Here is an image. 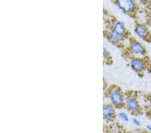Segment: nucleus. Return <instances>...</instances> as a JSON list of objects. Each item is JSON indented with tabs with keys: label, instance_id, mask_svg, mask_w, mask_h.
<instances>
[{
	"label": "nucleus",
	"instance_id": "f257e3e1",
	"mask_svg": "<svg viewBox=\"0 0 151 133\" xmlns=\"http://www.w3.org/2000/svg\"><path fill=\"white\" fill-rule=\"evenodd\" d=\"M116 4L121 11L127 14L134 13L136 8V4L133 0H118Z\"/></svg>",
	"mask_w": 151,
	"mask_h": 133
},
{
	"label": "nucleus",
	"instance_id": "f03ea898",
	"mask_svg": "<svg viewBox=\"0 0 151 133\" xmlns=\"http://www.w3.org/2000/svg\"><path fill=\"white\" fill-rule=\"evenodd\" d=\"M109 99L114 106L120 107L125 103V98L122 91L118 89H114L109 93Z\"/></svg>",
	"mask_w": 151,
	"mask_h": 133
},
{
	"label": "nucleus",
	"instance_id": "7ed1b4c3",
	"mask_svg": "<svg viewBox=\"0 0 151 133\" xmlns=\"http://www.w3.org/2000/svg\"><path fill=\"white\" fill-rule=\"evenodd\" d=\"M130 48L131 52L136 57H143L147 53V50L145 46L138 40H132L130 42Z\"/></svg>",
	"mask_w": 151,
	"mask_h": 133
},
{
	"label": "nucleus",
	"instance_id": "20e7f679",
	"mask_svg": "<svg viewBox=\"0 0 151 133\" xmlns=\"http://www.w3.org/2000/svg\"><path fill=\"white\" fill-rule=\"evenodd\" d=\"M134 32L141 39L149 41L150 39V34L148 28L142 24H138L135 26Z\"/></svg>",
	"mask_w": 151,
	"mask_h": 133
},
{
	"label": "nucleus",
	"instance_id": "39448f33",
	"mask_svg": "<svg viewBox=\"0 0 151 133\" xmlns=\"http://www.w3.org/2000/svg\"><path fill=\"white\" fill-rule=\"evenodd\" d=\"M130 65L131 68L137 73H142L146 69L145 63L142 59L138 57H134L131 59Z\"/></svg>",
	"mask_w": 151,
	"mask_h": 133
},
{
	"label": "nucleus",
	"instance_id": "423d86ee",
	"mask_svg": "<svg viewBox=\"0 0 151 133\" xmlns=\"http://www.w3.org/2000/svg\"><path fill=\"white\" fill-rule=\"evenodd\" d=\"M126 107L130 112L136 113L140 110V106L137 99L134 96H128L126 98Z\"/></svg>",
	"mask_w": 151,
	"mask_h": 133
},
{
	"label": "nucleus",
	"instance_id": "0eeeda50",
	"mask_svg": "<svg viewBox=\"0 0 151 133\" xmlns=\"http://www.w3.org/2000/svg\"><path fill=\"white\" fill-rule=\"evenodd\" d=\"M113 31L120 37H123L126 34V27L125 24L122 21H116L114 24Z\"/></svg>",
	"mask_w": 151,
	"mask_h": 133
},
{
	"label": "nucleus",
	"instance_id": "6e6552de",
	"mask_svg": "<svg viewBox=\"0 0 151 133\" xmlns=\"http://www.w3.org/2000/svg\"><path fill=\"white\" fill-rule=\"evenodd\" d=\"M116 111L112 106L106 104L103 107V116L106 119H111L115 116Z\"/></svg>",
	"mask_w": 151,
	"mask_h": 133
},
{
	"label": "nucleus",
	"instance_id": "1a4fd4ad",
	"mask_svg": "<svg viewBox=\"0 0 151 133\" xmlns=\"http://www.w3.org/2000/svg\"><path fill=\"white\" fill-rule=\"evenodd\" d=\"M108 36H109V40H111V42H112L113 44L118 45L119 43L120 42L121 37L119 35H117L114 31H113V30L109 31Z\"/></svg>",
	"mask_w": 151,
	"mask_h": 133
},
{
	"label": "nucleus",
	"instance_id": "9d476101",
	"mask_svg": "<svg viewBox=\"0 0 151 133\" xmlns=\"http://www.w3.org/2000/svg\"><path fill=\"white\" fill-rule=\"evenodd\" d=\"M118 117L120 118L121 120L124 121L125 122H128L129 120H130V118H129L128 115L126 112H120L118 113Z\"/></svg>",
	"mask_w": 151,
	"mask_h": 133
},
{
	"label": "nucleus",
	"instance_id": "9b49d317",
	"mask_svg": "<svg viewBox=\"0 0 151 133\" xmlns=\"http://www.w3.org/2000/svg\"><path fill=\"white\" fill-rule=\"evenodd\" d=\"M132 122L133 123L134 125H135L137 127H141V122L136 118H133L132 119Z\"/></svg>",
	"mask_w": 151,
	"mask_h": 133
},
{
	"label": "nucleus",
	"instance_id": "f8f14e48",
	"mask_svg": "<svg viewBox=\"0 0 151 133\" xmlns=\"http://www.w3.org/2000/svg\"><path fill=\"white\" fill-rule=\"evenodd\" d=\"M103 53H104V58H106L109 55V52H108V50H107V49L106 48H104V50H103Z\"/></svg>",
	"mask_w": 151,
	"mask_h": 133
},
{
	"label": "nucleus",
	"instance_id": "ddd939ff",
	"mask_svg": "<svg viewBox=\"0 0 151 133\" xmlns=\"http://www.w3.org/2000/svg\"><path fill=\"white\" fill-rule=\"evenodd\" d=\"M146 129H147L148 132L151 133V123H150V124H148L147 126H146Z\"/></svg>",
	"mask_w": 151,
	"mask_h": 133
}]
</instances>
